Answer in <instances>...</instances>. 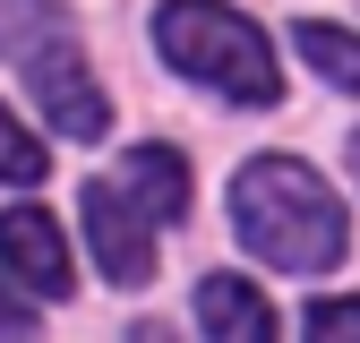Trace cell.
Returning <instances> with one entry per match:
<instances>
[{
	"label": "cell",
	"instance_id": "7a4b0ae2",
	"mask_svg": "<svg viewBox=\"0 0 360 343\" xmlns=\"http://www.w3.org/2000/svg\"><path fill=\"white\" fill-rule=\"evenodd\" d=\"M189 214V163L172 146H129L103 181H86V240H95L103 283L138 292L155 275V232Z\"/></svg>",
	"mask_w": 360,
	"mask_h": 343
},
{
	"label": "cell",
	"instance_id": "8fae6325",
	"mask_svg": "<svg viewBox=\"0 0 360 343\" xmlns=\"http://www.w3.org/2000/svg\"><path fill=\"white\" fill-rule=\"evenodd\" d=\"M0 335H34V309H26L18 292H0Z\"/></svg>",
	"mask_w": 360,
	"mask_h": 343
},
{
	"label": "cell",
	"instance_id": "ba28073f",
	"mask_svg": "<svg viewBox=\"0 0 360 343\" xmlns=\"http://www.w3.org/2000/svg\"><path fill=\"white\" fill-rule=\"evenodd\" d=\"M69 9L60 0H0V60H26L43 34H60Z\"/></svg>",
	"mask_w": 360,
	"mask_h": 343
},
{
	"label": "cell",
	"instance_id": "9c48e42d",
	"mask_svg": "<svg viewBox=\"0 0 360 343\" xmlns=\"http://www.w3.org/2000/svg\"><path fill=\"white\" fill-rule=\"evenodd\" d=\"M0 181H43V138L0 103Z\"/></svg>",
	"mask_w": 360,
	"mask_h": 343
},
{
	"label": "cell",
	"instance_id": "5b68a950",
	"mask_svg": "<svg viewBox=\"0 0 360 343\" xmlns=\"http://www.w3.org/2000/svg\"><path fill=\"white\" fill-rule=\"evenodd\" d=\"M0 266H9L26 292H43V300H60V292L77 283L69 240H60V224H52L43 206H9V214H0Z\"/></svg>",
	"mask_w": 360,
	"mask_h": 343
},
{
	"label": "cell",
	"instance_id": "8992f818",
	"mask_svg": "<svg viewBox=\"0 0 360 343\" xmlns=\"http://www.w3.org/2000/svg\"><path fill=\"white\" fill-rule=\"evenodd\" d=\"M198 335H214V343H266L275 335V309H266L240 275H206L198 283Z\"/></svg>",
	"mask_w": 360,
	"mask_h": 343
},
{
	"label": "cell",
	"instance_id": "7c38bea8",
	"mask_svg": "<svg viewBox=\"0 0 360 343\" xmlns=\"http://www.w3.org/2000/svg\"><path fill=\"white\" fill-rule=\"evenodd\" d=\"M352 181H360V129H352Z\"/></svg>",
	"mask_w": 360,
	"mask_h": 343
},
{
	"label": "cell",
	"instance_id": "30bf717a",
	"mask_svg": "<svg viewBox=\"0 0 360 343\" xmlns=\"http://www.w3.org/2000/svg\"><path fill=\"white\" fill-rule=\"evenodd\" d=\"M300 335L309 343H360V300H309Z\"/></svg>",
	"mask_w": 360,
	"mask_h": 343
},
{
	"label": "cell",
	"instance_id": "3957f363",
	"mask_svg": "<svg viewBox=\"0 0 360 343\" xmlns=\"http://www.w3.org/2000/svg\"><path fill=\"white\" fill-rule=\"evenodd\" d=\"M155 43L180 77L214 86L223 103H275L283 95V69H275V43H266L232 0H163L155 9Z\"/></svg>",
	"mask_w": 360,
	"mask_h": 343
},
{
	"label": "cell",
	"instance_id": "6da1fadb",
	"mask_svg": "<svg viewBox=\"0 0 360 343\" xmlns=\"http://www.w3.org/2000/svg\"><path fill=\"white\" fill-rule=\"evenodd\" d=\"M232 224L240 240L283 275H326L335 257L352 249V224H343V198L318 181L309 163L292 155H249L240 181H232Z\"/></svg>",
	"mask_w": 360,
	"mask_h": 343
},
{
	"label": "cell",
	"instance_id": "277c9868",
	"mask_svg": "<svg viewBox=\"0 0 360 343\" xmlns=\"http://www.w3.org/2000/svg\"><path fill=\"white\" fill-rule=\"evenodd\" d=\"M18 69H26V95L52 112V129H60V138H103L112 103H103V86L86 77V52H77V34H69V26H60V34H43Z\"/></svg>",
	"mask_w": 360,
	"mask_h": 343
},
{
	"label": "cell",
	"instance_id": "52a82bcc",
	"mask_svg": "<svg viewBox=\"0 0 360 343\" xmlns=\"http://www.w3.org/2000/svg\"><path fill=\"white\" fill-rule=\"evenodd\" d=\"M292 43H300V60L318 69L326 86H343V95H360V34H352V26H326V18H300V26H292Z\"/></svg>",
	"mask_w": 360,
	"mask_h": 343
}]
</instances>
